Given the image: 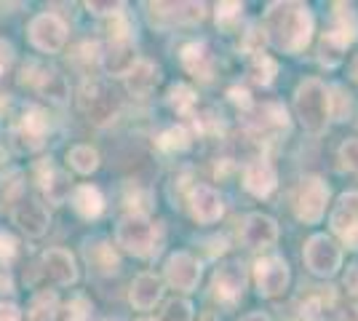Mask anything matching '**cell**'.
<instances>
[{"label":"cell","instance_id":"cell-1","mask_svg":"<svg viewBox=\"0 0 358 321\" xmlns=\"http://www.w3.org/2000/svg\"><path fill=\"white\" fill-rule=\"evenodd\" d=\"M265 32L278 48L297 54L310 41L313 16L299 3H273L265 14Z\"/></svg>","mask_w":358,"mask_h":321},{"label":"cell","instance_id":"cell-2","mask_svg":"<svg viewBox=\"0 0 358 321\" xmlns=\"http://www.w3.org/2000/svg\"><path fill=\"white\" fill-rule=\"evenodd\" d=\"M294 107H297V115L302 126L308 131H321L329 121V92L321 80H305L297 89L294 97Z\"/></svg>","mask_w":358,"mask_h":321},{"label":"cell","instance_id":"cell-3","mask_svg":"<svg viewBox=\"0 0 358 321\" xmlns=\"http://www.w3.org/2000/svg\"><path fill=\"white\" fill-rule=\"evenodd\" d=\"M118 244L136 257H148L155 249V228L145 214H129L118 222Z\"/></svg>","mask_w":358,"mask_h":321},{"label":"cell","instance_id":"cell-4","mask_svg":"<svg viewBox=\"0 0 358 321\" xmlns=\"http://www.w3.org/2000/svg\"><path fill=\"white\" fill-rule=\"evenodd\" d=\"M327 199H329V187L327 183H321L318 177H305L299 183L297 199H294V209L302 222H310L315 225L324 212H327Z\"/></svg>","mask_w":358,"mask_h":321},{"label":"cell","instance_id":"cell-5","mask_svg":"<svg viewBox=\"0 0 358 321\" xmlns=\"http://www.w3.org/2000/svg\"><path fill=\"white\" fill-rule=\"evenodd\" d=\"M30 41L38 51L57 54L67 41V24L57 14H38L30 22Z\"/></svg>","mask_w":358,"mask_h":321},{"label":"cell","instance_id":"cell-6","mask_svg":"<svg viewBox=\"0 0 358 321\" xmlns=\"http://www.w3.org/2000/svg\"><path fill=\"white\" fill-rule=\"evenodd\" d=\"M343 262V252L340 246L334 244L327 236H313L308 244H305V265L310 268V273L315 276H331L337 273Z\"/></svg>","mask_w":358,"mask_h":321},{"label":"cell","instance_id":"cell-7","mask_svg":"<svg viewBox=\"0 0 358 321\" xmlns=\"http://www.w3.org/2000/svg\"><path fill=\"white\" fill-rule=\"evenodd\" d=\"M48 131V115L41 107H30L24 113L22 123L14 129V148L19 153H35L38 148H43V137Z\"/></svg>","mask_w":358,"mask_h":321},{"label":"cell","instance_id":"cell-8","mask_svg":"<svg viewBox=\"0 0 358 321\" xmlns=\"http://www.w3.org/2000/svg\"><path fill=\"white\" fill-rule=\"evenodd\" d=\"M331 228L350 249H358V193H345L331 212Z\"/></svg>","mask_w":358,"mask_h":321},{"label":"cell","instance_id":"cell-9","mask_svg":"<svg viewBox=\"0 0 358 321\" xmlns=\"http://www.w3.org/2000/svg\"><path fill=\"white\" fill-rule=\"evenodd\" d=\"M254 276H257L259 294L275 297L289 284V265L281 257H262V260L254 265Z\"/></svg>","mask_w":358,"mask_h":321},{"label":"cell","instance_id":"cell-10","mask_svg":"<svg viewBox=\"0 0 358 321\" xmlns=\"http://www.w3.org/2000/svg\"><path fill=\"white\" fill-rule=\"evenodd\" d=\"M80 105L86 110L89 121H94L96 126L113 121V118L118 115V99H115V94L110 92V89H105V86H91V89H86Z\"/></svg>","mask_w":358,"mask_h":321},{"label":"cell","instance_id":"cell-11","mask_svg":"<svg viewBox=\"0 0 358 321\" xmlns=\"http://www.w3.org/2000/svg\"><path fill=\"white\" fill-rule=\"evenodd\" d=\"M198 278H201V265L187 255V252H177L171 255L166 262V281L182 292H193L198 287Z\"/></svg>","mask_w":358,"mask_h":321},{"label":"cell","instance_id":"cell-12","mask_svg":"<svg viewBox=\"0 0 358 321\" xmlns=\"http://www.w3.org/2000/svg\"><path fill=\"white\" fill-rule=\"evenodd\" d=\"M241 238L249 249H268L275 244L278 238V228L275 222L265 217V214H249L243 220V228H241Z\"/></svg>","mask_w":358,"mask_h":321},{"label":"cell","instance_id":"cell-13","mask_svg":"<svg viewBox=\"0 0 358 321\" xmlns=\"http://www.w3.org/2000/svg\"><path fill=\"white\" fill-rule=\"evenodd\" d=\"M246 287V271L238 262H227L214 273V294L224 303H236Z\"/></svg>","mask_w":358,"mask_h":321},{"label":"cell","instance_id":"cell-14","mask_svg":"<svg viewBox=\"0 0 358 321\" xmlns=\"http://www.w3.org/2000/svg\"><path fill=\"white\" fill-rule=\"evenodd\" d=\"M275 183H278V177H275V169L270 166L268 161H252L249 166L243 169V185H246V190L254 193L257 199H265L270 196L273 190H275Z\"/></svg>","mask_w":358,"mask_h":321},{"label":"cell","instance_id":"cell-15","mask_svg":"<svg viewBox=\"0 0 358 321\" xmlns=\"http://www.w3.org/2000/svg\"><path fill=\"white\" fill-rule=\"evenodd\" d=\"M150 11H152V22H179V24H187V22H201L203 19V6L201 3H150Z\"/></svg>","mask_w":358,"mask_h":321},{"label":"cell","instance_id":"cell-16","mask_svg":"<svg viewBox=\"0 0 358 321\" xmlns=\"http://www.w3.org/2000/svg\"><path fill=\"white\" fill-rule=\"evenodd\" d=\"M190 206H193L195 220H201V222H214L222 214L220 193L209 185H195L190 190Z\"/></svg>","mask_w":358,"mask_h":321},{"label":"cell","instance_id":"cell-17","mask_svg":"<svg viewBox=\"0 0 358 321\" xmlns=\"http://www.w3.org/2000/svg\"><path fill=\"white\" fill-rule=\"evenodd\" d=\"M38 183H41V190L48 196V201H54V204H62L70 196V177L59 169H54L51 161L38 164Z\"/></svg>","mask_w":358,"mask_h":321},{"label":"cell","instance_id":"cell-18","mask_svg":"<svg viewBox=\"0 0 358 321\" xmlns=\"http://www.w3.org/2000/svg\"><path fill=\"white\" fill-rule=\"evenodd\" d=\"M14 222L27 236L38 238V236H43L45 230H48V212L41 204H35V201H22L14 209Z\"/></svg>","mask_w":358,"mask_h":321},{"label":"cell","instance_id":"cell-19","mask_svg":"<svg viewBox=\"0 0 358 321\" xmlns=\"http://www.w3.org/2000/svg\"><path fill=\"white\" fill-rule=\"evenodd\" d=\"M43 265L45 273L51 276L57 284H62V287L73 284L75 278H78V268H75L73 255L64 252V249H48L43 255Z\"/></svg>","mask_w":358,"mask_h":321},{"label":"cell","instance_id":"cell-20","mask_svg":"<svg viewBox=\"0 0 358 321\" xmlns=\"http://www.w3.org/2000/svg\"><path fill=\"white\" fill-rule=\"evenodd\" d=\"M22 83H32L41 94H45L54 102H64L67 99V80L57 73V70H45L41 67V76H24Z\"/></svg>","mask_w":358,"mask_h":321},{"label":"cell","instance_id":"cell-21","mask_svg":"<svg viewBox=\"0 0 358 321\" xmlns=\"http://www.w3.org/2000/svg\"><path fill=\"white\" fill-rule=\"evenodd\" d=\"M102 64H105V70L110 76H129V70L136 64V57H134V46L129 43V41H118V43H113L110 51H107L105 57H102Z\"/></svg>","mask_w":358,"mask_h":321},{"label":"cell","instance_id":"cell-22","mask_svg":"<svg viewBox=\"0 0 358 321\" xmlns=\"http://www.w3.org/2000/svg\"><path fill=\"white\" fill-rule=\"evenodd\" d=\"M158 80H161V76L150 62H136L126 76V86L134 97H150L152 89L158 86Z\"/></svg>","mask_w":358,"mask_h":321},{"label":"cell","instance_id":"cell-23","mask_svg":"<svg viewBox=\"0 0 358 321\" xmlns=\"http://www.w3.org/2000/svg\"><path fill=\"white\" fill-rule=\"evenodd\" d=\"M158 300H161V281L152 273L136 276L131 284V306L139 311H150Z\"/></svg>","mask_w":358,"mask_h":321},{"label":"cell","instance_id":"cell-24","mask_svg":"<svg viewBox=\"0 0 358 321\" xmlns=\"http://www.w3.org/2000/svg\"><path fill=\"white\" fill-rule=\"evenodd\" d=\"M73 209L80 214V217L94 220V217H99L102 209H105V199H102V193H99L96 187L80 185V187L73 190Z\"/></svg>","mask_w":358,"mask_h":321},{"label":"cell","instance_id":"cell-25","mask_svg":"<svg viewBox=\"0 0 358 321\" xmlns=\"http://www.w3.org/2000/svg\"><path fill=\"white\" fill-rule=\"evenodd\" d=\"M182 64H185L195 78H203V80L211 78V57L206 54V46H203V43H187V46L182 48Z\"/></svg>","mask_w":358,"mask_h":321},{"label":"cell","instance_id":"cell-26","mask_svg":"<svg viewBox=\"0 0 358 321\" xmlns=\"http://www.w3.org/2000/svg\"><path fill=\"white\" fill-rule=\"evenodd\" d=\"M86 257H89V262L99 273H115L118 271V255L105 241H96V244L86 246Z\"/></svg>","mask_w":358,"mask_h":321},{"label":"cell","instance_id":"cell-27","mask_svg":"<svg viewBox=\"0 0 358 321\" xmlns=\"http://www.w3.org/2000/svg\"><path fill=\"white\" fill-rule=\"evenodd\" d=\"M57 294L54 292H38L32 297L30 311H27V321H54L57 319Z\"/></svg>","mask_w":358,"mask_h":321},{"label":"cell","instance_id":"cell-28","mask_svg":"<svg viewBox=\"0 0 358 321\" xmlns=\"http://www.w3.org/2000/svg\"><path fill=\"white\" fill-rule=\"evenodd\" d=\"M345 48H348V41H345L340 32H327L324 38H321V48H318V54H321V62L327 64V67H334V64H340L343 62V54Z\"/></svg>","mask_w":358,"mask_h":321},{"label":"cell","instance_id":"cell-29","mask_svg":"<svg viewBox=\"0 0 358 321\" xmlns=\"http://www.w3.org/2000/svg\"><path fill=\"white\" fill-rule=\"evenodd\" d=\"M67 161H70V166H73L75 171L91 174V171H96V166H99V153H96L94 148H89V145H78V148L70 150Z\"/></svg>","mask_w":358,"mask_h":321},{"label":"cell","instance_id":"cell-30","mask_svg":"<svg viewBox=\"0 0 358 321\" xmlns=\"http://www.w3.org/2000/svg\"><path fill=\"white\" fill-rule=\"evenodd\" d=\"M278 73V64L270 59V57H265L262 51L259 54H254L252 62H249V76L259 83V86H268V83H273V76Z\"/></svg>","mask_w":358,"mask_h":321},{"label":"cell","instance_id":"cell-31","mask_svg":"<svg viewBox=\"0 0 358 321\" xmlns=\"http://www.w3.org/2000/svg\"><path fill=\"white\" fill-rule=\"evenodd\" d=\"M169 105L174 107L179 115H187V113L195 107L193 89H190V86H185V83H177V86L169 92Z\"/></svg>","mask_w":358,"mask_h":321},{"label":"cell","instance_id":"cell-32","mask_svg":"<svg viewBox=\"0 0 358 321\" xmlns=\"http://www.w3.org/2000/svg\"><path fill=\"white\" fill-rule=\"evenodd\" d=\"M158 145L164 150H169V153H174V150H185L190 145V137H187V131L182 126H171V129H166L164 134L158 137Z\"/></svg>","mask_w":358,"mask_h":321},{"label":"cell","instance_id":"cell-33","mask_svg":"<svg viewBox=\"0 0 358 321\" xmlns=\"http://www.w3.org/2000/svg\"><path fill=\"white\" fill-rule=\"evenodd\" d=\"M158 321H193V306L187 300H169Z\"/></svg>","mask_w":358,"mask_h":321},{"label":"cell","instance_id":"cell-34","mask_svg":"<svg viewBox=\"0 0 358 321\" xmlns=\"http://www.w3.org/2000/svg\"><path fill=\"white\" fill-rule=\"evenodd\" d=\"M329 113L337 118V121H345L348 113H350V97L337 86L334 89V97H329Z\"/></svg>","mask_w":358,"mask_h":321},{"label":"cell","instance_id":"cell-35","mask_svg":"<svg viewBox=\"0 0 358 321\" xmlns=\"http://www.w3.org/2000/svg\"><path fill=\"white\" fill-rule=\"evenodd\" d=\"M241 3H222V6H217V22L222 24V27H230L233 22H238L241 19Z\"/></svg>","mask_w":358,"mask_h":321},{"label":"cell","instance_id":"cell-36","mask_svg":"<svg viewBox=\"0 0 358 321\" xmlns=\"http://www.w3.org/2000/svg\"><path fill=\"white\" fill-rule=\"evenodd\" d=\"M340 158H343L345 166L358 174V139H348L345 142L343 148H340Z\"/></svg>","mask_w":358,"mask_h":321},{"label":"cell","instance_id":"cell-37","mask_svg":"<svg viewBox=\"0 0 358 321\" xmlns=\"http://www.w3.org/2000/svg\"><path fill=\"white\" fill-rule=\"evenodd\" d=\"M16 257V238L11 233L0 230V262H11Z\"/></svg>","mask_w":358,"mask_h":321},{"label":"cell","instance_id":"cell-38","mask_svg":"<svg viewBox=\"0 0 358 321\" xmlns=\"http://www.w3.org/2000/svg\"><path fill=\"white\" fill-rule=\"evenodd\" d=\"M75 62H86V64H96L99 62V46L96 43H83L75 54Z\"/></svg>","mask_w":358,"mask_h":321},{"label":"cell","instance_id":"cell-39","mask_svg":"<svg viewBox=\"0 0 358 321\" xmlns=\"http://www.w3.org/2000/svg\"><path fill=\"white\" fill-rule=\"evenodd\" d=\"M86 8L89 11H96V14H118V8H120V3H96V0H89L86 3Z\"/></svg>","mask_w":358,"mask_h":321},{"label":"cell","instance_id":"cell-40","mask_svg":"<svg viewBox=\"0 0 358 321\" xmlns=\"http://www.w3.org/2000/svg\"><path fill=\"white\" fill-rule=\"evenodd\" d=\"M0 321H22V313L14 303H0Z\"/></svg>","mask_w":358,"mask_h":321},{"label":"cell","instance_id":"cell-41","mask_svg":"<svg viewBox=\"0 0 358 321\" xmlns=\"http://www.w3.org/2000/svg\"><path fill=\"white\" fill-rule=\"evenodd\" d=\"M345 287H348V292H350L353 297H358V265L348 268V273H345Z\"/></svg>","mask_w":358,"mask_h":321},{"label":"cell","instance_id":"cell-42","mask_svg":"<svg viewBox=\"0 0 358 321\" xmlns=\"http://www.w3.org/2000/svg\"><path fill=\"white\" fill-rule=\"evenodd\" d=\"M11 59H14V48L8 46V43H3V41H0V76L6 73V67L11 64Z\"/></svg>","mask_w":358,"mask_h":321},{"label":"cell","instance_id":"cell-43","mask_svg":"<svg viewBox=\"0 0 358 321\" xmlns=\"http://www.w3.org/2000/svg\"><path fill=\"white\" fill-rule=\"evenodd\" d=\"M230 97H233V102L241 107L252 105V99H249V92H246V89H238V86H236V89H230Z\"/></svg>","mask_w":358,"mask_h":321},{"label":"cell","instance_id":"cell-44","mask_svg":"<svg viewBox=\"0 0 358 321\" xmlns=\"http://www.w3.org/2000/svg\"><path fill=\"white\" fill-rule=\"evenodd\" d=\"M340 321H358V306H348L343 311V316H340Z\"/></svg>","mask_w":358,"mask_h":321},{"label":"cell","instance_id":"cell-45","mask_svg":"<svg viewBox=\"0 0 358 321\" xmlns=\"http://www.w3.org/2000/svg\"><path fill=\"white\" fill-rule=\"evenodd\" d=\"M241 321H270L265 313H249V316H243Z\"/></svg>","mask_w":358,"mask_h":321},{"label":"cell","instance_id":"cell-46","mask_svg":"<svg viewBox=\"0 0 358 321\" xmlns=\"http://www.w3.org/2000/svg\"><path fill=\"white\" fill-rule=\"evenodd\" d=\"M350 70H353V78H356V80H358V59L353 62V67H350Z\"/></svg>","mask_w":358,"mask_h":321},{"label":"cell","instance_id":"cell-47","mask_svg":"<svg viewBox=\"0 0 358 321\" xmlns=\"http://www.w3.org/2000/svg\"><path fill=\"white\" fill-rule=\"evenodd\" d=\"M142 321H152V319H142Z\"/></svg>","mask_w":358,"mask_h":321},{"label":"cell","instance_id":"cell-48","mask_svg":"<svg viewBox=\"0 0 358 321\" xmlns=\"http://www.w3.org/2000/svg\"><path fill=\"white\" fill-rule=\"evenodd\" d=\"M73 321H78V319H73Z\"/></svg>","mask_w":358,"mask_h":321}]
</instances>
